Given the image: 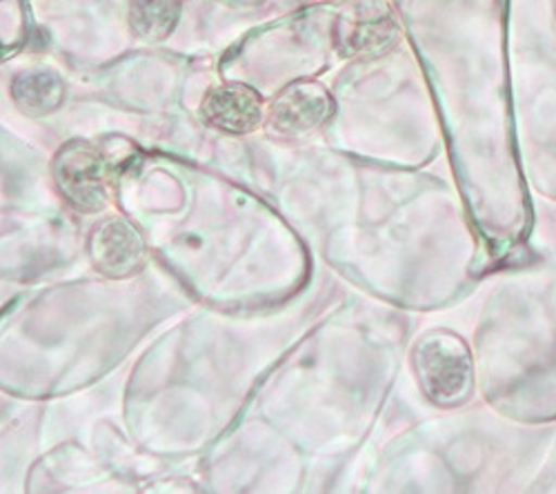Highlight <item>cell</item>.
<instances>
[{"mask_svg":"<svg viewBox=\"0 0 556 494\" xmlns=\"http://www.w3.org/2000/svg\"><path fill=\"white\" fill-rule=\"evenodd\" d=\"M54 181L65 201L80 212H99L110 201L108 161L89 143L74 141L56 154Z\"/></svg>","mask_w":556,"mask_h":494,"instance_id":"cell-3","label":"cell"},{"mask_svg":"<svg viewBox=\"0 0 556 494\" xmlns=\"http://www.w3.org/2000/svg\"><path fill=\"white\" fill-rule=\"evenodd\" d=\"M201 118L207 127L245 137L267 121L263 97L243 83H223L212 87L201 105Z\"/></svg>","mask_w":556,"mask_h":494,"instance_id":"cell-5","label":"cell"},{"mask_svg":"<svg viewBox=\"0 0 556 494\" xmlns=\"http://www.w3.org/2000/svg\"><path fill=\"white\" fill-rule=\"evenodd\" d=\"M414 370L430 401L456 406L470 392L472 368L466 347L445 332H432L414 347Z\"/></svg>","mask_w":556,"mask_h":494,"instance_id":"cell-1","label":"cell"},{"mask_svg":"<svg viewBox=\"0 0 556 494\" xmlns=\"http://www.w3.org/2000/svg\"><path fill=\"white\" fill-rule=\"evenodd\" d=\"M334 48L345 59H379L401 38L386 0H350L334 21Z\"/></svg>","mask_w":556,"mask_h":494,"instance_id":"cell-2","label":"cell"},{"mask_svg":"<svg viewBox=\"0 0 556 494\" xmlns=\"http://www.w3.org/2000/svg\"><path fill=\"white\" fill-rule=\"evenodd\" d=\"M89 256L101 275L125 279L146 261L143 237L125 218H108L91 232Z\"/></svg>","mask_w":556,"mask_h":494,"instance_id":"cell-6","label":"cell"},{"mask_svg":"<svg viewBox=\"0 0 556 494\" xmlns=\"http://www.w3.org/2000/svg\"><path fill=\"white\" fill-rule=\"evenodd\" d=\"M334 114V99L316 80H296L281 89L267 107V127L286 139H301L320 129Z\"/></svg>","mask_w":556,"mask_h":494,"instance_id":"cell-4","label":"cell"},{"mask_svg":"<svg viewBox=\"0 0 556 494\" xmlns=\"http://www.w3.org/2000/svg\"><path fill=\"white\" fill-rule=\"evenodd\" d=\"M12 99L27 116H48L63 105L65 83L52 69L21 72L12 80Z\"/></svg>","mask_w":556,"mask_h":494,"instance_id":"cell-7","label":"cell"},{"mask_svg":"<svg viewBox=\"0 0 556 494\" xmlns=\"http://www.w3.org/2000/svg\"><path fill=\"white\" fill-rule=\"evenodd\" d=\"M180 12V0H129L127 21L136 38L146 42H161L176 29Z\"/></svg>","mask_w":556,"mask_h":494,"instance_id":"cell-8","label":"cell"},{"mask_svg":"<svg viewBox=\"0 0 556 494\" xmlns=\"http://www.w3.org/2000/svg\"><path fill=\"white\" fill-rule=\"evenodd\" d=\"M554 12H556V0H554Z\"/></svg>","mask_w":556,"mask_h":494,"instance_id":"cell-9","label":"cell"}]
</instances>
